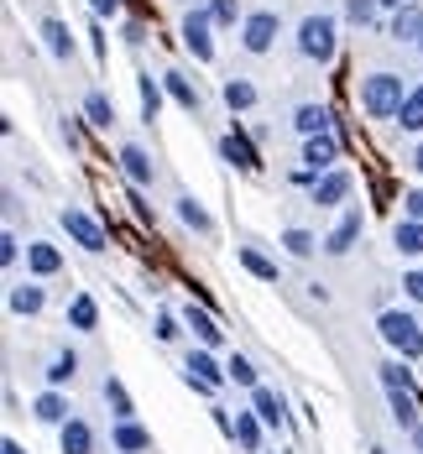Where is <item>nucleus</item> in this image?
I'll use <instances>...</instances> for the list:
<instances>
[{"label": "nucleus", "mask_w": 423, "mask_h": 454, "mask_svg": "<svg viewBox=\"0 0 423 454\" xmlns=\"http://www.w3.org/2000/svg\"><path fill=\"white\" fill-rule=\"evenodd\" d=\"M408 84H403V74H372L366 84H361V105H366V115L376 121H397L403 115V105H408Z\"/></svg>", "instance_id": "nucleus-1"}, {"label": "nucleus", "mask_w": 423, "mask_h": 454, "mask_svg": "<svg viewBox=\"0 0 423 454\" xmlns=\"http://www.w3.org/2000/svg\"><path fill=\"white\" fill-rule=\"evenodd\" d=\"M376 329H381V340L403 356V361H419L423 356V329L413 314H403V309H387V314L376 318Z\"/></svg>", "instance_id": "nucleus-2"}, {"label": "nucleus", "mask_w": 423, "mask_h": 454, "mask_svg": "<svg viewBox=\"0 0 423 454\" xmlns=\"http://www.w3.org/2000/svg\"><path fill=\"white\" fill-rule=\"evenodd\" d=\"M298 52L314 58V63H329V58H334V16H303V27H298Z\"/></svg>", "instance_id": "nucleus-3"}, {"label": "nucleus", "mask_w": 423, "mask_h": 454, "mask_svg": "<svg viewBox=\"0 0 423 454\" xmlns=\"http://www.w3.org/2000/svg\"><path fill=\"white\" fill-rule=\"evenodd\" d=\"M184 381L193 387V392H204V397H209V392H220V387L231 381V371H220L209 350H188V361H184Z\"/></svg>", "instance_id": "nucleus-4"}, {"label": "nucleus", "mask_w": 423, "mask_h": 454, "mask_svg": "<svg viewBox=\"0 0 423 454\" xmlns=\"http://www.w3.org/2000/svg\"><path fill=\"white\" fill-rule=\"evenodd\" d=\"M209 27H215V16H209V11H188L184 47L199 58V63H209V58H215V37H209Z\"/></svg>", "instance_id": "nucleus-5"}, {"label": "nucleus", "mask_w": 423, "mask_h": 454, "mask_svg": "<svg viewBox=\"0 0 423 454\" xmlns=\"http://www.w3.org/2000/svg\"><path fill=\"white\" fill-rule=\"evenodd\" d=\"M272 37H278V11H251L246 27H240V47L246 52H267Z\"/></svg>", "instance_id": "nucleus-6"}, {"label": "nucleus", "mask_w": 423, "mask_h": 454, "mask_svg": "<svg viewBox=\"0 0 423 454\" xmlns=\"http://www.w3.org/2000/svg\"><path fill=\"white\" fill-rule=\"evenodd\" d=\"M58 225L68 230V235H74V240H79L84 251H105V230L94 225L84 209H63V215H58Z\"/></svg>", "instance_id": "nucleus-7"}, {"label": "nucleus", "mask_w": 423, "mask_h": 454, "mask_svg": "<svg viewBox=\"0 0 423 454\" xmlns=\"http://www.w3.org/2000/svg\"><path fill=\"white\" fill-rule=\"evenodd\" d=\"M345 193H350V173H345V168H329V173L314 178V204H319V209L345 204Z\"/></svg>", "instance_id": "nucleus-8"}, {"label": "nucleus", "mask_w": 423, "mask_h": 454, "mask_svg": "<svg viewBox=\"0 0 423 454\" xmlns=\"http://www.w3.org/2000/svg\"><path fill=\"white\" fill-rule=\"evenodd\" d=\"M334 157H340V141H334V131L303 141V162H309V173H329V168H334Z\"/></svg>", "instance_id": "nucleus-9"}, {"label": "nucleus", "mask_w": 423, "mask_h": 454, "mask_svg": "<svg viewBox=\"0 0 423 454\" xmlns=\"http://www.w3.org/2000/svg\"><path fill=\"white\" fill-rule=\"evenodd\" d=\"M32 412H37V423H52V428H63V423L74 418V408H68V397H63L58 387H47L43 397L32 403Z\"/></svg>", "instance_id": "nucleus-10"}, {"label": "nucleus", "mask_w": 423, "mask_h": 454, "mask_svg": "<svg viewBox=\"0 0 423 454\" xmlns=\"http://www.w3.org/2000/svg\"><path fill=\"white\" fill-rule=\"evenodd\" d=\"M251 412H256L267 428H282V423H287V403H282V392H272V387H256V397H251Z\"/></svg>", "instance_id": "nucleus-11"}, {"label": "nucleus", "mask_w": 423, "mask_h": 454, "mask_svg": "<svg viewBox=\"0 0 423 454\" xmlns=\"http://www.w3.org/2000/svg\"><path fill=\"white\" fill-rule=\"evenodd\" d=\"M220 157H225V162H235V168H240V173H256V168H262V157H256V146H251V141L246 137H220Z\"/></svg>", "instance_id": "nucleus-12"}, {"label": "nucleus", "mask_w": 423, "mask_h": 454, "mask_svg": "<svg viewBox=\"0 0 423 454\" xmlns=\"http://www.w3.org/2000/svg\"><path fill=\"white\" fill-rule=\"evenodd\" d=\"M356 240H361V209H350V215H345V220H340V225L329 230L325 251H329V256H345V251H350V246H356Z\"/></svg>", "instance_id": "nucleus-13"}, {"label": "nucleus", "mask_w": 423, "mask_h": 454, "mask_svg": "<svg viewBox=\"0 0 423 454\" xmlns=\"http://www.w3.org/2000/svg\"><path fill=\"white\" fill-rule=\"evenodd\" d=\"M110 444H115L121 454H141V450H152V434H146L141 423L126 418V423H115V428H110Z\"/></svg>", "instance_id": "nucleus-14"}, {"label": "nucleus", "mask_w": 423, "mask_h": 454, "mask_svg": "<svg viewBox=\"0 0 423 454\" xmlns=\"http://www.w3.org/2000/svg\"><path fill=\"white\" fill-rule=\"evenodd\" d=\"M58 439H63V454H90L94 450V428L84 418H68V423L58 428Z\"/></svg>", "instance_id": "nucleus-15"}, {"label": "nucleus", "mask_w": 423, "mask_h": 454, "mask_svg": "<svg viewBox=\"0 0 423 454\" xmlns=\"http://www.w3.org/2000/svg\"><path fill=\"white\" fill-rule=\"evenodd\" d=\"M392 37L397 43H423V5H403L392 16Z\"/></svg>", "instance_id": "nucleus-16"}, {"label": "nucleus", "mask_w": 423, "mask_h": 454, "mask_svg": "<svg viewBox=\"0 0 423 454\" xmlns=\"http://www.w3.org/2000/svg\"><path fill=\"white\" fill-rule=\"evenodd\" d=\"M184 324L193 329V340H199L204 350H215V345H220V324L204 314V309H193V303H188V309H184Z\"/></svg>", "instance_id": "nucleus-17"}, {"label": "nucleus", "mask_w": 423, "mask_h": 454, "mask_svg": "<svg viewBox=\"0 0 423 454\" xmlns=\"http://www.w3.org/2000/svg\"><path fill=\"white\" fill-rule=\"evenodd\" d=\"M231 439L246 454H256V450H262V418H256V412H235V434H231Z\"/></svg>", "instance_id": "nucleus-18"}, {"label": "nucleus", "mask_w": 423, "mask_h": 454, "mask_svg": "<svg viewBox=\"0 0 423 454\" xmlns=\"http://www.w3.org/2000/svg\"><path fill=\"white\" fill-rule=\"evenodd\" d=\"M392 246H397L403 256H423V220H397V230H392Z\"/></svg>", "instance_id": "nucleus-19"}, {"label": "nucleus", "mask_w": 423, "mask_h": 454, "mask_svg": "<svg viewBox=\"0 0 423 454\" xmlns=\"http://www.w3.org/2000/svg\"><path fill=\"white\" fill-rule=\"evenodd\" d=\"M47 293L37 282H21V287H11V314H43Z\"/></svg>", "instance_id": "nucleus-20"}, {"label": "nucleus", "mask_w": 423, "mask_h": 454, "mask_svg": "<svg viewBox=\"0 0 423 454\" xmlns=\"http://www.w3.org/2000/svg\"><path fill=\"white\" fill-rule=\"evenodd\" d=\"M27 267H32L37 277H52L58 267H63V256H58L47 240H32V246H27Z\"/></svg>", "instance_id": "nucleus-21"}, {"label": "nucleus", "mask_w": 423, "mask_h": 454, "mask_svg": "<svg viewBox=\"0 0 423 454\" xmlns=\"http://www.w3.org/2000/svg\"><path fill=\"white\" fill-rule=\"evenodd\" d=\"M293 126H298L303 137H325V131H329V110H325V105H298Z\"/></svg>", "instance_id": "nucleus-22"}, {"label": "nucleus", "mask_w": 423, "mask_h": 454, "mask_svg": "<svg viewBox=\"0 0 423 454\" xmlns=\"http://www.w3.org/2000/svg\"><path fill=\"white\" fill-rule=\"evenodd\" d=\"M387 403H392V423L397 428H419V403H413V392H387Z\"/></svg>", "instance_id": "nucleus-23"}, {"label": "nucleus", "mask_w": 423, "mask_h": 454, "mask_svg": "<svg viewBox=\"0 0 423 454\" xmlns=\"http://www.w3.org/2000/svg\"><path fill=\"white\" fill-rule=\"evenodd\" d=\"M43 37H47V52H52V58H74V37H68V27H63L58 16L43 21Z\"/></svg>", "instance_id": "nucleus-24"}, {"label": "nucleus", "mask_w": 423, "mask_h": 454, "mask_svg": "<svg viewBox=\"0 0 423 454\" xmlns=\"http://www.w3.org/2000/svg\"><path fill=\"white\" fill-rule=\"evenodd\" d=\"M121 168H126L131 183H152V157L141 146H121Z\"/></svg>", "instance_id": "nucleus-25"}, {"label": "nucleus", "mask_w": 423, "mask_h": 454, "mask_svg": "<svg viewBox=\"0 0 423 454\" xmlns=\"http://www.w3.org/2000/svg\"><path fill=\"white\" fill-rule=\"evenodd\" d=\"M79 376V356L74 350H58L52 361H47V387H63V381H74Z\"/></svg>", "instance_id": "nucleus-26"}, {"label": "nucleus", "mask_w": 423, "mask_h": 454, "mask_svg": "<svg viewBox=\"0 0 423 454\" xmlns=\"http://www.w3.org/2000/svg\"><path fill=\"white\" fill-rule=\"evenodd\" d=\"M178 220H184L188 230H199V235H209V230H215V220H209V215H204V204H199V199H178Z\"/></svg>", "instance_id": "nucleus-27"}, {"label": "nucleus", "mask_w": 423, "mask_h": 454, "mask_svg": "<svg viewBox=\"0 0 423 454\" xmlns=\"http://www.w3.org/2000/svg\"><path fill=\"white\" fill-rule=\"evenodd\" d=\"M162 90L173 94V99H178V105H184V110H193V115H199V90H193V84H188L184 74H162Z\"/></svg>", "instance_id": "nucleus-28"}, {"label": "nucleus", "mask_w": 423, "mask_h": 454, "mask_svg": "<svg viewBox=\"0 0 423 454\" xmlns=\"http://www.w3.org/2000/svg\"><path fill=\"white\" fill-rule=\"evenodd\" d=\"M240 267H246V272H256L262 282H278V262H267L256 246H240Z\"/></svg>", "instance_id": "nucleus-29"}, {"label": "nucleus", "mask_w": 423, "mask_h": 454, "mask_svg": "<svg viewBox=\"0 0 423 454\" xmlns=\"http://www.w3.org/2000/svg\"><path fill=\"white\" fill-rule=\"evenodd\" d=\"M105 403H110V412H115V423H126V418H131V392H126V387H121V381H115V376H110V381H105Z\"/></svg>", "instance_id": "nucleus-30"}, {"label": "nucleus", "mask_w": 423, "mask_h": 454, "mask_svg": "<svg viewBox=\"0 0 423 454\" xmlns=\"http://www.w3.org/2000/svg\"><path fill=\"white\" fill-rule=\"evenodd\" d=\"M94 318H99L94 298H90V293H79V298L68 303V324H74V329H94Z\"/></svg>", "instance_id": "nucleus-31"}, {"label": "nucleus", "mask_w": 423, "mask_h": 454, "mask_svg": "<svg viewBox=\"0 0 423 454\" xmlns=\"http://www.w3.org/2000/svg\"><path fill=\"white\" fill-rule=\"evenodd\" d=\"M397 121H403V131H423V84L408 94V105H403V115H397Z\"/></svg>", "instance_id": "nucleus-32"}, {"label": "nucleus", "mask_w": 423, "mask_h": 454, "mask_svg": "<svg viewBox=\"0 0 423 454\" xmlns=\"http://www.w3.org/2000/svg\"><path fill=\"white\" fill-rule=\"evenodd\" d=\"M225 105H231V110H251V105H256V90H251L246 79H231V84H225Z\"/></svg>", "instance_id": "nucleus-33"}, {"label": "nucleus", "mask_w": 423, "mask_h": 454, "mask_svg": "<svg viewBox=\"0 0 423 454\" xmlns=\"http://www.w3.org/2000/svg\"><path fill=\"white\" fill-rule=\"evenodd\" d=\"M225 371H231L235 387H251V392H256V365L246 361V356H231V361H225Z\"/></svg>", "instance_id": "nucleus-34"}, {"label": "nucleus", "mask_w": 423, "mask_h": 454, "mask_svg": "<svg viewBox=\"0 0 423 454\" xmlns=\"http://www.w3.org/2000/svg\"><path fill=\"white\" fill-rule=\"evenodd\" d=\"M157 110H162V90L152 84V74H141V115L157 121Z\"/></svg>", "instance_id": "nucleus-35"}, {"label": "nucleus", "mask_w": 423, "mask_h": 454, "mask_svg": "<svg viewBox=\"0 0 423 454\" xmlns=\"http://www.w3.org/2000/svg\"><path fill=\"white\" fill-rule=\"evenodd\" d=\"M345 16H350L356 27H372L376 16H381V0H350V5H345Z\"/></svg>", "instance_id": "nucleus-36"}, {"label": "nucleus", "mask_w": 423, "mask_h": 454, "mask_svg": "<svg viewBox=\"0 0 423 454\" xmlns=\"http://www.w3.org/2000/svg\"><path fill=\"white\" fill-rule=\"evenodd\" d=\"M282 246H287V251H293V256H314V235H309V230H282Z\"/></svg>", "instance_id": "nucleus-37"}, {"label": "nucleus", "mask_w": 423, "mask_h": 454, "mask_svg": "<svg viewBox=\"0 0 423 454\" xmlns=\"http://www.w3.org/2000/svg\"><path fill=\"white\" fill-rule=\"evenodd\" d=\"M408 381H413V376H408V365H397V361L381 365V387H387V392H408Z\"/></svg>", "instance_id": "nucleus-38"}, {"label": "nucleus", "mask_w": 423, "mask_h": 454, "mask_svg": "<svg viewBox=\"0 0 423 454\" xmlns=\"http://www.w3.org/2000/svg\"><path fill=\"white\" fill-rule=\"evenodd\" d=\"M84 110H90L94 126H110V121H115V110H110V99H105V94H90V105H84Z\"/></svg>", "instance_id": "nucleus-39"}, {"label": "nucleus", "mask_w": 423, "mask_h": 454, "mask_svg": "<svg viewBox=\"0 0 423 454\" xmlns=\"http://www.w3.org/2000/svg\"><path fill=\"white\" fill-rule=\"evenodd\" d=\"M209 16H215L220 27H235V0H215V5H209Z\"/></svg>", "instance_id": "nucleus-40"}, {"label": "nucleus", "mask_w": 423, "mask_h": 454, "mask_svg": "<svg viewBox=\"0 0 423 454\" xmlns=\"http://www.w3.org/2000/svg\"><path fill=\"white\" fill-rule=\"evenodd\" d=\"M16 256H21V240H16V235H11V230H5V235H0V262H5V267H11V262H16Z\"/></svg>", "instance_id": "nucleus-41"}, {"label": "nucleus", "mask_w": 423, "mask_h": 454, "mask_svg": "<svg viewBox=\"0 0 423 454\" xmlns=\"http://www.w3.org/2000/svg\"><path fill=\"white\" fill-rule=\"evenodd\" d=\"M403 293H408L413 303H423V272H408V277H403Z\"/></svg>", "instance_id": "nucleus-42"}, {"label": "nucleus", "mask_w": 423, "mask_h": 454, "mask_svg": "<svg viewBox=\"0 0 423 454\" xmlns=\"http://www.w3.org/2000/svg\"><path fill=\"white\" fill-rule=\"evenodd\" d=\"M157 340H178V318L173 314H157Z\"/></svg>", "instance_id": "nucleus-43"}, {"label": "nucleus", "mask_w": 423, "mask_h": 454, "mask_svg": "<svg viewBox=\"0 0 423 454\" xmlns=\"http://www.w3.org/2000/svg\"><path fill=\"white\" fill-rule=\"evenodd\" d=\"M403 209H408V220H423V188H413V193L403 199Z\"/></svg>", "instance_id": "nucleus-44"}, {"label": "nucleus", "mask_w": 423, "mask_h": 454, "mask_svg": "<svg viewBox=\"0 0 423 454\" xmlns=\"http://www.w3.org/2000/svg\"><path fill=\"white\" fill-rule=\"evenodd\" d=\"M90 11H94V16H115V11H121V0H90Z\"/></svg>", "instance_id": "nucleus-45"}, {"label": "nucleus", "mask_w": 423, "mask_h": 454, "mask_svg": "<svg viewBox=\"0 0 423 454\" xmlns=\"http://www.w3.org/2000/svg\"><path fill=\"white\" fill-rule=\"evenodd\" d=\"M0 454H27V450H21L16 439H5V444H0Z\"/></svg>", "instance_id": "nucleus-46"}, {"label": "nucleus", "mask_w": 423, "mask_h": 454, "mask_svg": "<svg viewBox=\"0 0 423 454\" xmlns=\"http://www.w3.org/2000/svg\"><path fill=\"white\" fill-rule=\"evenodd\" d=\"M413 450L423 454V423H419V428H413Z\"/></svg>", "instance_id": "nucleus-47"}, {"label": "nucleus", "mask_w": 423, "mask_h": 454, "mask_svg": "<svg viewBox=\"0 0 423 454\" xmlns=\"http://www.w3.org/2000/svg\"><path fill=\"white\" fill-rule=\"evenodd\" d=\"M381 5H387V11H403V5H408V0H381Z\"/></svg>", "instance_id": "nucleus-48"}, {"label": "nucleus", "mask_w": 423, "mask_h": 454, "mask_svg": "<svg viewBox=\"0 0 423 454\" xmlns=\"http://www.w3.org/2000/svg\"><path fill=\"white\" fill-rule=\"evenodd\" d=\"M413 168H419V173H423V141H419V152H413Z\"/></svg>", "instance_id": "nucleus-49"}, {"label": "nucleus", "mask_w": 423, "mask_h": 454, "mask_svg": "<svg viewBox=\"0 0 423 454\" xmlns=\"http://www.w3.org/2000/svg\"><path fill=\"white\" fill-rule=\"evenodd\" d=\"M372 454H387V450H372Z\"/></svg>", "instance_id": "nucleus-50"}, {"label": "nucleus", "mask_w": 423, "mask_h": 454, "mask_svg": "<svg viewBox=\"0 0 423 454\" xmlns=\"http://www.w3.org/2000/svg\"><path fill=\"white\" fill-rule=\"evenodd\" d=\"M419 47H423V43H419Z\"/></svg>", "instance_id": "nucleus-51"}]
</instances>
